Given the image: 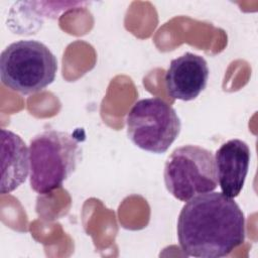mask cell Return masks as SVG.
Masks as SVG:
<instances>
[{"label": "cell", "instance_id": "2", "mask_svg": "<svg viewBox=\"0 0 258 258\" xmlns=\"http://www.w3.org/2000/svg\"><path fill=\"white\" fill-rule=\"evenodd\" d=\"M81 154L79 141L68 132L45 130L29 144L31 188L40 195L60 187L77 167Z\"/></svg>", "mask_w": 258, "mask_h": 258}, {"label": "cell", "instance_id": "8", "mask_svg": "<svg viewBox=\"0 0 258 258\" xmlns=\"http://www.w3.org/2000/svg\"><path fill=\"white\" fill-rule=\"evenodd\" d=\"M30 171L29 148L16 133L1 129V185L2 195L19 187Z\"/></svg>", "mask_w": 258, "mask_h": 258}, {"label": "cell", "instance_id": "1", "mask_svg": "<svg viewBox=\"0 0 258 258\" xmlns=\"http://www.w3.org/2000/svg\"><path fill=\"white\" fill-rule=\"evenodd\" d=\"M245 236L242 210L223 192L210 191L191 198L178 216V243L187 256L225 257L244 243Z\"/></svg>", "mask_w": 258, "mask_h": 258}, {"label": "cell", "instance_id": "7", "mask_svg": "<svg viewBox=\"0 0 258 258\" xmlns=\"http://www.w3.org/2000/svg\"><path fill=\"white\" fill-rule=\"evenodd\" d=\"M214 157L222 192L232 199L238 197L249 169L251 158L249 146L240 139H231L221 145Z\"/></svg>", "mask_w": 258, "mask_h": 258}, {"label": "cell", "instance_id": "4", "mask_svg": "<svg viewBox=\"0 0 258 258\" xmlns=\"http://www.w3.org/2000/svg\"><path fill=\"white\" fill-rule=\"evenodd\" d=\"M163 177L166 189L181 202L213 191L218 186L214 154L198 145L177 147L165 161Z\"/></svg>", "mask_w": 258, "mask_h": 258}, {"label": "cell", "instance_id": "5", "mask_svg": "<svg viewBox=\"0 0 258 258\" xmlns=\"http://www.w3.org/2000/svg\"><path fill=\"white\" fill-rule=\"evenodd\" d=\"M127 136L137 147L156 154L164 153L180 133L176 111L164 100L145 98L133 104L126 116Z\"/></svg>", "mask_w": 258, "mask_h": 258}, {"label": "cell", "instance_id": "6", "mask_svg": "<svg viewBox=\"0 0 258 258\" xmlns=\"http://www.w3.org/2000/svg\"><path fill=\"white\" fill-rule=\"evenodd\" d=\"M209 73L203 56L185 52L170 61L164 77L166 92L172 99L191 101L206 89Z\"/></svg>", "mask_w": 258, "mask_h": 258}, {"label": "cell", "instance_id": "3", "mask_svg": "<svg viewBox=\"0 0 258 258\" xmlns=\"http://www.w3.org/2000/svg\"><path fill=\"white\" fill-rule=\"evenodd\" d=\"M57 60L42 42L21 39L1 52L0 77L8 89L22 95L44 90L56 76Z\"/></svg>", "mask_w": 258, "mask_h": 258}]
</instances>
